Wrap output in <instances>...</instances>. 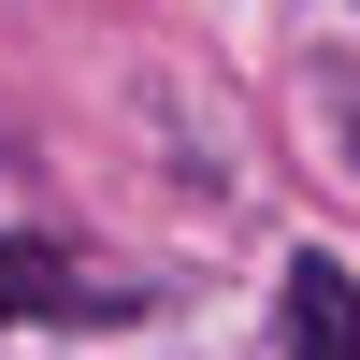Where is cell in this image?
Masks as SVG:
<instances>
[{"label": "cell", "mask_w": 360, "mask_h": 360, "mask_svg": "<svg viewBox=\"0 0 360 360\" xmlns=\"http://www.w3.org/2000/svg\"><path fill=\"white\" fill-rule=\"evenodd\" d=\"M288 360H360V274L332 245L288 259Z\"/></svg>", "instance_id": "6da1fadb"}, {"label": "cell", "mask_w": 360, "mask_h": 360, "mask_svg": "<svg viewBox=\"0 0 360 360\" xmlns=\"http://www.w3.org/2000/svg\"><path fill=\"white\" fill-rule=\"evenodd\" d=\"M44 303H72V274H58L44 245H15V231H0V332H15V317H44Z\"/></svg>", "instance_id": "7a4b0ae2"}, {"label": "cell", "mask_w": 360, "mask_h": 360, "mask_svg": "<svg viewBox=\"0 0 360 360\" xmlns=\"http://www.w3.org/2000/svg\"><path fill=\"white\" fill-rule=\"evenodd\" d=\"M346 144H360V130H346Z\"/></svg>", "instance_id": "3957f363"}]
</instances>
